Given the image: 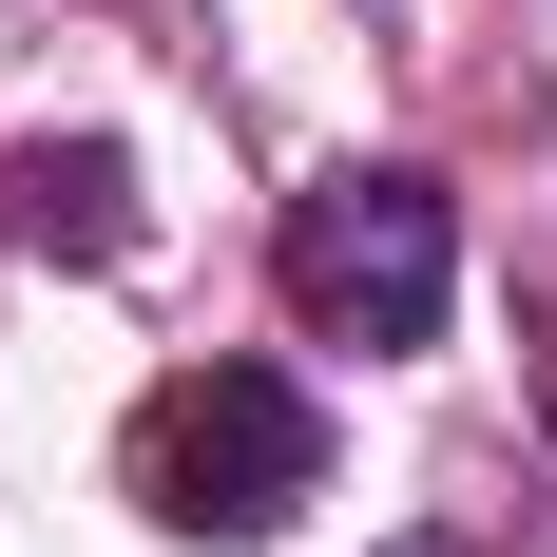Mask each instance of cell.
I'll return each instance as SVG.
<instances>
[{"mask_svg":"<svg viewBox=\"0 0 557 557\" xmlns=\"http://www.w3.org/2000/svg\"><path fill=\"white\" fill-rule=\"evenodd\" d=\"M0 231H20L39 270H115L154 212H135V154H115V135H20V154H0Z\"/></svg>","mask_w":557,"mask_h":557,"instance_id":"obj_3","label":"cell"},{"mask_svg":"<svg viewBox=\"0 0 557 557\" xmlns=\"http://www.w3.org/2000/svg\"><path fill=\"white\" fill-rule=\"evenodd\" d=\"M115 481H135V519L154 539H288V519L327 500V404L288 385V366H173L154 404H135V443H115Z\"/></svg>","mask_w":557,"mask_h":557,"instance_id":"obj_1","label":"cell"},{"mask_svg":"<svg viewBox=\"0 0 557 557\" xmlns=\"http://www.w3.org/2000/svg\"><path fill=\"white\" fill-rule=\"evenodd\" d=\"M270 288H288V327L308 346H443V308H461V212H443V173H308L288 193V231H270Z\"/></svg>","mask_w":557,"mask_h":557,"instance_id":"obj_2","label":"cell"},{"mask_svg":"<svg viewBox=\"0 0 557 557\" xmlns=\"http://www.w3.org/2000/svg\"><path fill=\"white\" fill-rule=\"evenodd\" d=\"M385 557H481V539H385Z\"/></svg>","mask_w":557,"mask_h":557,"instance_id":"obj_4","label":"cell"}]
</instances>
